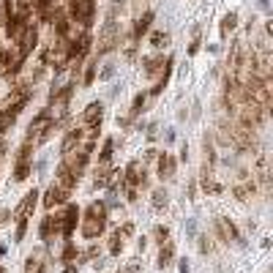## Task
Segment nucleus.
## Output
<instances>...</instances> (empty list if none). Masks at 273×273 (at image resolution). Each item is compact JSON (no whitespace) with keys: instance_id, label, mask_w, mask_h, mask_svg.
<instances>
[{"instance_id":"f257e3e1","label":"nucleus","mask_w":273,"mask_h":273,"mask_svg":"<svg viewBox=\"0 0 273 273\" xmlns=\"http://www.w3.org/2000/svg\"><path fill=\"white\" fill-rule=\"evenodd\" d=\"M106 205L104 199H96V202H90L88 208H85V213H79V232H82L85 241H96L98 235L106 230Z\"/></svg>"},{"instance_id":"f03ea898","label":"nucleus","mask_w":273,"mask_h":273,"mask_svg":"<svg viewBox=\"0 0 273 273\" xmlns=\"http://www.w3.org/2000/svg\"><path fill=\"white\" fill-rule=\"evenodd\" d=\"M66 14H69L71 22L90 30L93 19H96V0H69L66 3Z\"/></svg>"},{"instance_id":"7ed1b4c3","label":"nucleus","mask_w":273,"mask_h":273,"mask_svg":"<svg viewBox=\"0 0 273 273\" xmlns=\"http://www.w3.org/2000/svg\"><path fill=\"white\" fill-rule=\"evenodd\" d=\"M121 44V28H118V19H106L101 33H98V44H96V58H104L106 52H112Z\"/></svg>"},{"instance_id":"20e7f679","label":"nucleus","mask_w":273,"mask_h":273,"mask_svg":"<svg viewBox=\"0 0 273 273\" xmlns=\"http://www.w3.org/2000/svg\"><path fill=\"white\" fill-rule=\"evenodd\" d=\"M123 181L129 186H148V167L142 164V158H131L129 167L123 170Z\"/></svg>"},{"instance_id":"39448f33","label":"nucleus","mask_w":273,"mask_h":273,"mask_svg":"<svg viewBox=\"0 0 273 273\" xmlns=\"http://www.w3.org/2000/svg\"><path fill=\"white\" fill-rule=\"evenodd\" d=\"M213 224H216V232H219V235H222V241L227 243V246H230V243H238V246H243V238L238 235V227H235V224L230 222V219L219 216V219H216V222H213Z\"/></svg>"},{"instance_id":"423d86ee","label":"nucleus","mask_w":273,"mask_h":273,"mask_svg":"<svg viewBox=\"0 0 273 273\" xmlns=\"http://www.w3.org/2000/svg\"><path fill=\"white\" fill-rule=\"evenodd\" d=\"M79 213H82V210H79L77 205H71V202L66 205V210L61 213V216H63V241H69V238L74 235V230L79 224Z\"/></svg>"},{"instance_id":"0eeeda50","label":"nucleus","mask_w":273,"mask_h":273,"mask_svg":"<svg viewBox=\"0 0 273 273\" xmlns=\"http://www.w3.org/2000/svg\"><path fill=\"white\" fill-rule=\"evenodd\" d=\"M69 197H71V191H66V189H61V186L52 183L49 189H46V194H44V208L52 210V208H58V205H66Z\"/></svg>"},{"instance_id":"6e6552de","label":"nucleus","mask_w":273,"mask_h":273,"mask_svg":"<svg viewBox=\"0 0 273 273\" xmlns=\"http://www.w3.org/2000/svg\"><path fill=\"white\" fill-rule=\"evenodd\" d=\"M38 197H41V194H38L36 189H30L28 194L22 197V202L14 208V219H30V213L36 210V205H38Z\"/></svg>"},{"instance_id":"1a4fd4ad","label":"nucleus","mask_w":273,"mask_h":273,"mask_svg":"<svg viewBox=\"0 0 273 273\" xmlns=\"http://www.w3.org/2000/svg\"><path fill=\"white\" fill-rule=\"evenodd\" d=\"M156 170H158V178H161V181H170V178H175L178 158H175V156H170V153H158V158H156Z\"/></svg>"},{"instance_id":"9d476101","label":"nucleus","mask_w":273,"mask_h":273,"mask_svg":"<svg viewBox=\"0 0 273 273\" xmlns=\"http://www.w3.org/2000/svg\"><path fill=\"white\" fill-rule=\"evenodd\" d=\"M101 118H104V104L101 101H90L85 106L82 118H79V126H101Z\"/></svg>"},{"instance_id":"9b49d317","label":"nucleus","mask_w":273,"mask_h":273,"mask_svg":"<svg viewBox=\"0 0 273 273\" xmlns=\"http://www.w3.org/2000/svg\"><path fill=\"white\" fill-rule=\"evenodd\" d=\"M77 181H79V175H74L66 164L61 161L58 164V170H55V186H61V189H66V191H74V186H77Z\"/></svg>"},{"instance_id":"f8f14e48","label":"nucleus","mask_w":273,"mask_h":273,"mask_svg":"<svg viewBox=\"0 0 273 273\" xmlns=\"http://www.w3.org/2000/svg\"><path fill=\"white\" fill-rule=\"evenodd\" d=\"M164 58L161 55H150V58H142V74L148 77V79H153V77H158L164 71Z\"/></svg>"},{"instance_id":"ddd939ff","label":"nucleus","mask_w":273,"mask_h":273,"mask_svg":"<svg viewBox=\"0 0 273 273\" xmlns=\"http://www.w3.org/2000/svg\"><path fill=\"white\" fill-rule=\"evenodd\" d=\"M150 22H153V11H145V14H139L137 19H134V25H131V33L129 36H134L137 41L145 36V33L150 30Z\"/></svg>"},{"instance_id":"4468645a","label":"nucleus","mask_w":273,"mask_h":273,"mask_svg":"<svg viewBox=\"0 0 273 273\" xmlns=\"http://www.w3.org/2000/svg\"><path fill=\"white\" fill-rule=\"evenodd\" d=\"M96 71H98V58L93 55V61L85 66V74H82V79H79V85H82V88H90V85L96 82Z\"/></svg>"},{"instance_id":"2eb2a0df","label":"nucleus","mask_w":273,"mask_h":273,"mask_svg":"<svg viewBox=\"0 0 273 273\" xmlns=\"http://www.w3.org/2000/svg\"><path fill=\"white\" fill-rule=\"evenodd\" d=\"M172 257H175V243L164 241L161 243V251H158V268H167V265H172Z\"/></svg>"},{"instance_id":"dca6fc26","label":"nucleus","mask_w":273,"mask_h":273,"mask_svg":"<svg viewBox=\"0 0 273 273\" xmlns=\"http://www.w3.org/2000/svg\"><path fill=\"white\" fill-rule=\"evenodd\" d=\"M202 189H205V194L216 197V194H222V191H224V186L213 178V172H205V175H202Z\"/></svg>"},{"instance_id":"f3484780","label":"nucleus","mask_w":273,"mask_h":273,"mask_svg":"<svg viewBox=\"0 0 273 273\" xmlns=\"http://www.w3.org/2000/svg\"><path fill=\"white\" fill-rule=\"evenodd\" d=\"M17 115H19V112H14V110H6V106H3V110H0V137H3L6 131L11 129V126H14Z\"/></svg>"},{"instance_id":"a211bd4d","label":"nucleus","mask_w":273,"mask_h":273,"mask_svg":"<svg viewBox=\"0 0 273 273\" xmlns=\"http://www.w3.org/2000/svg\"><path fill=\"white\" fill-rule=\"evenodd\" d=\"M148 41H150L153 49H164V46H170V33L167 30H153Z\"/></svg>"},{"instance_id":"6ab92c4d","label":"nucleus","mask_w":273,"mask_h":273,"mask_svg":"<svg viewBox=\"0 0 273 273\" xmlns=\"http://www.w3.org/2000/svg\"><path fill=\"white\" fill-rule=\"evenodd\" d=\"M25 273H46V265H44L41 254H30L28 257V262H25Z\"/></svg>"},{"instance_id":"aec40b11","label":"nucleus","mask_w":273,"mask_h":273,"mask_svg":"<svg viewBox=\"0 0 273 273\" xmlns=\"http://www.w3.org/2000/svg\"><path fill=\"white\" fill-rule=\"evenodd\" d=\"M30 172H33V161H14V181L17 183H22Z\"/></svg>"},{"instance_id":"412c9836","label":"nucleus","mask_w":273,"mask_h":273,"mask_svg":"<svg viewBox=\"0 0 273 273\" xmlns=\"http://www.w3.org/2000/svg\"><path fill=\"white\" fill-rule=\"evenodd\" d=\"M235 28H238V14H235V11L224 14V19H222V38H227Z\"/></svg>"},{"instance_id":"4be33fe9","label":"nucleus","mask_w":273,"mask_h":273,"mask_svg":"<svg viewBox=\"0 0 273 273\" xmlns=\"http://www.w3.org/2000/svg\"><path fill=\"white\" fill-rule=\"evenodd\" d=\"M150 197H153V199H150V205H153V208H156V210L167 208V202H170V194H167V189H156V191H153Z\"/></svg>"},{"instance_id":"5701e85b","label":"nucleus","mask_w":273,"mask_h":273,"mask_svg":"<svg viewBox=\"0 0 273 273\" xmlns=\"http://www.w3.org/2000/svg\"><path fill=\"white\" fill-rule=\"evenodd\" d=\"M145 101H148V93H137V96H134V104H131V110H129V115L137 118L139 112L145 110Z\"/></svg>"},{"instance_id":"b1692460","label":"nucleus","mask_w":273,"mask_h":273,"mask_svg":"<svg viewBox=\"0 0 273 273\" xmlns=\"http://www.w3.org/2000/svg\"><path fill=\"white\" fill-rule=\"evenodd\" d=\"M121 251H123V238H121V232L115 230V232H112V238H110V254L118 257Z\"/></svg>"},{"instance_id":"393cba45","label":"nucleus","mask_w":273,"mask_h":273,"mask_svg":"<svg viewBox=\"0 0 273 273\" xmlns=\"http://www.w3.org/2000/svg\"><path fill=\"white\" fill-rule=\"evenodd\" d=\"M38 238H41V241L46 243L52 238V227H49V213H46V216L41 219V224H38Z\"/></svg>"},{"instance_id":"a878e982","label":"nucleus","mask_w":273,"mask_h":273,"mask_svg":"<svg viewBox=\"0 0 273 273\" xmlns=\"http://www.w3.org/2000/svg\"><path fill=\"white\" fill-rule=\"evenodd\" d=\"M115 71H118V66H115V63H104V69H101V71H96V77L101 79V82H106V79L115 77Z\"/></svg>"},{"instance_id":"bb28decb","label":"nucleus","mask_w":273,"mask_h":273,"mask_svg":"<svg viewBox=\"0 0 273 273\" xmlns=\"http://www.w3.org/2000/svg\"><path fill=\"white\" fill-rule=\"evenodd\" d=\"M153 241L161 246L164 241H170V230L164 227V224H158V227H153Z\"/></svg>"},{"instance_id":"cd10ccee","label":"nucleus","mask_w":273,"mask_h":273,"mask_svg":"<svg viewBox=\"0 0 273 273\" xmlns=\"http://www.w3.org/2000/svg\"><path fill=\"white\" fill-rule=\"evenodd\" d=\"M112 150H115V139H104V148H101L98 161H112Z\"/></svg>"},{"instance_id":"c85d7f7f","label":"nucleus","mask_w":273,"mask_h":273,"mask_svg":"<svg viewBox=\"0 0 273 273\" xmlns=\"http://www.w3.org/2000/svg\"><path fill=\"white\" fill-rule=\"evenodd\" d=\"M25 232H28V219H17V232H14V241H25Z\"/></svg>"},{"instance_id":"c756f323","label":"nucleus","mask_w":273,"mask_h":273,"mask_svg":"<svg viewBox=\"0 0 273 273\" xmlns=\"http://www.w3.org/2000/svg\"><path fill=\"white\" fill-rule=\"evenodd\" d=\"M158 153H161V150H156V148H148V150L142 153V164H145V167H148V164H156Z\"/></svg>"},{"instance_id":"7c9ffc66","label":"nucleus","mask_w":273,"mask_h":273,"mask_svg":"<svg viewBox=\"0 0 273 273\" xmlns=\"http://www.w3.org/2000/svg\"><path fill=\"white\" fill-rule=\"evenodd\" d=\"M199 251H202V254H210L213 251V243H210L208 235H199Z\"/></svg>"},{"instance_id":"2f4dec72","label":"nucleus","mask_w":273,"mask_h":273,"mask_svg":"<svg viewBox=\"0 0 273 273\" xmlns=\"http://www.w3.org/2000/svg\"><path fill=\"white\" fill-rule=\"evenodd\" d=\"M118 232H121V238L126 241V238H131V235H134V224H131V222H126L123 227H118Z\"/></svg>"},{"instance_id":"473e14b6","label":"nucleus","mask_w":273,"mask_h":273,"mask_svg":"<svg viewBox=\"0 0 273 273\" xmlns=\"http://www.w3.org/2000/svg\"><path fill=\"white\" fill-rule=\"evenodd\" d=\"M145 137H148L150 142H153V139L158 137V123H150V126H148V131H145Z\"/></svg>"},{"instance_id":"72a5a7b5","label":"nucleus","mask_w":273,"mask_h":273,"mask_svg":"<svg viewBox=\"0 0 273 273\" xmlns=\"http://www.w3.org/2000/svg\"><path fill=\"white\" fill-rule=\"evenodd\" d=\"M118 273H139V265H137V262H129V265H123Z\"/></svg>"},{"instance_id":"f704fd0d","label":"nucleus","mask_w":273,"mask_h":273,"mask_svg":"<svg viewBox=\"0 0 273 273\" xmlns=\"http://www.w3.org/2000/svg\"><path fill=\"white\" fill-rule=\"evenodd\" d=\"M186 232H189L191 238L197 235V222H194V219H189V222H186Z\"/></svg>"},{"instance_id":"c9c22d12","label":"nucleus","mask_w":273,"mask_h":273,"mask_svg":"<svg viewBox=\"0 0 273 273\" xmlns=\"http://www.w3.org/2000/svg\"><path fill=\"white\" fill-rule=\"evenodd\" d=\"M175 137H178V134H175V129H167V134H164V142H167V145H170V142H175Z\"/></svg>"},{"instance_id":"e433bc0d","label":"nucleus","mask_w":273,"mask_h":273,"mask_svg":"<svg viewBox=\"0 0 273 273\" xmlns=\"http://www.w3.org/2000/svg\"><path fill=\"white\" fill-rule=\"evenodd\" d=\"M197 52H199V41L194 38V41H191V46H189V55H197Z\"/></svg>"},{"instance_id":"4c0bfd02","label":"nucleus","mask_w":273,"mask_h":273,"mask_svg":"<svg viewBox=\"0 0 273 273\" xmlns=\"http://www.w3.org/2000/svg\"><path fill=\"white\" fill-rule=\"evenodd\" d=\"M181 273H191V268H189V259H181Z\"/></svg>"},{"instance_id":"58836bf2","label":"nucleus","mask_w":273,"mask_h":273,"mask_svg":"<svg viewBox=\"0 0 273 273\" xmlns=\"http://www.w3.org/2000/svg\"><path fill=\"white\" fill-rule=\"evenodd\" d=\"M63 273H79V268H77V265H71V262H69V265L63 268Z\"/></svg>"},{"instance_id":"ea45409f","label":"nucleus","mask_w":273,"mask_h":273,"mask_svg":"<svg viewBox=\"0 0 273 273\" xmlns=\"http://www.w3.org/2000/svg\"><path fill=\"white\" fill-rule=\"evenodd\" d=\"M186 158H189V145H183V148H181V161H186Z\"/></svg>"},{"instance_id":"a19ab883","label":"nucleus","mask_w":273,"mask_h":273,"mask_svg":"<svg viewBox=\"0 0 273 273\" xmlns=\"http://www.w3.org/2000/svg\"><path fill=\"white\" fill-rule=\"evenodd\" d=\"M268 3H270V0H259V6H262V9H268Z\"/></svg>"},{"instance_id":"79ce46f5","label":"nucleus","mask_w":273,"mask_h":273,"mask_svg":"<svg viewBox=\"0 0 273 273\" xmlns=\"http://www.w3.org/2000/svg\"><path fill=\"white\" fill-rule=\"evenodd\" d=\"M0 273H6V270H3V265H0Z\"/></svg>"}]
</instances>
